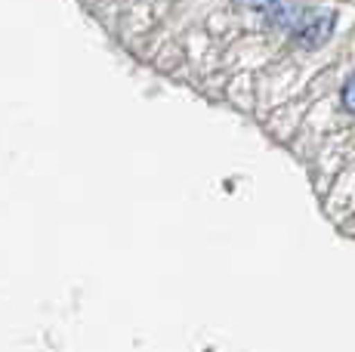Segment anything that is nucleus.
Listing matches in <instances>:
<instances>
[{"mask_svg":"<svg viewBox=\"0 0 355 352\" xmlns=\"http://www.w3.org/2000/svg\"><path fill=\"white\" fill-rule=\"evenodd\" d=\"M337 28V12L334 10H312V12H303L293 25V40L297 46L303 50H318L322 44H327Z\"/></svg>","mask_w":355,"mask_h":352,"instance_id":"1","label":"nucleus"},{"mask_svg":"<svg viewBox=\"0 0 355 352\" xmlns=\"http://www.w3.org/2000/svg\"><path fill=\"white\" fill-rule=\"evenodd\" d=\"M250 6H254V10H259V12H266V16H269L272 10H275V6H282L284 0H248Z\"/></svg>","mask_w":355,"mask_h":352,"instance_id":"3","label":"nucleus"},{"mask_svg":"<svg viewBox=\"0 0 355 352\" xmlns=\"http://www.w3.org/2000/svg\"><path fill=\"white\" fill-rule=\"evenodd\" d=\"M340 103H343L346 112H355V71L349 74V80L343 84V93H340Z\"/></svg>","mask_w":355,"mask_h":352,"instance_id":"2","label":"nucleus"}]
</instances>
